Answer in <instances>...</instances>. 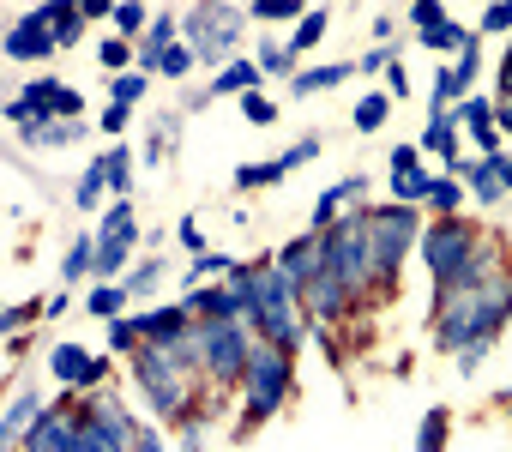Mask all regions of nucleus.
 I'll return each instance as SVG.
<instances>
[{
  "mask_svg": "<svg viewBox=\"0 0 512 452\" xmlns=\"http://www.w3.org/2000/svg\"><path fill=\"white\" fill-rule=\"evenodd\" d=\"M404 91H410V79H404V67L392 61V67H386V97H404Z\"/></svg>",
  "mask_w": 512,
  "mask_h": 452,
  "instance_id": "nucleus-54",
  "label": "nucleus"
},
{
  "mask_svg": "<svg viewBox=\"0 0 512 452\" xmlns=\"http://www.w3.org/2000/svg\"><path fill=\"white\" fill-rule=\"evenodd\" d=\"M133 380H139V392L151 398V410H163V416H175V410L187 404L181 362H175L163 344H139V356H133Z\"/></svg>",
  "mask_w": 512,
  "mask_h": 452,
  "instance_id": "nucleus-6",
  "label": "nucleus"
},
{
  "mask_svg": "<svg viewBox=\"0 0 512 452\" xmlns=\"http://www.w3.org/2000/svg\"><path fill=\"white\" fill-rule=\"evenodd\" d=\"M416 230H422V223H416V211L410 205H380L374 217H368V248H374V272L380 278H392L398 266H404V254H410V242H416Z\"/></svg>",
  "mask_w": 512,
  "mask_h": 452,
  "instance_id": "nucleus-5",
  "label": "nucleus"
},
{
  "mask_svg": "<svg viewBox=\"0 0 512 452\" xmlns=\"http://www.w3.org/2000/svg\"><path fill=\"white\" fill-rule=\"evenodd\" d=\"M296 284L278 272V260L272 266H260V272H253V326H260L266 332V344H278V350H296L302 344V308H296Z\"/></svg>",
  "mask_w": 512,
  "mask_h": 452,
  "instance_id": "nucleus-2",
  "label": "nucleus"
},
{
  "mask_svg": "<svg viewBox=\"0 0 512 452\" xmlns=\"http://www.w3.org/2000/svg\"><path fill=\"white\" fill-rule=\"evenodd\" d=\"M440 446H446V410H428L422 434H416V452H440Z\"/></svg>",
  "mask_w": 512,
  "mask_h": 452,
  "instance_id": "nucleus-33",
  "label": "nucleus"
},
{
  "mask_svg": "<svg viewBox=\"0 0 512 452\" xmlns=\"http://www.w3.org/2000/svg\"><path fill=\"white\" fill-rule=\"evenodd\" d=\"M253 85H260V67H253V61H229V67L217 73V85H211V97H247Z\"/></svg>",
  "mask_w": 512,
  "mask_h": 452,
  "instance_id": "nucleus-22",
  "label": "nucleus"
},
{
  "mask_svg": "<svg viewBox=\"0 0 512 452\" xmlns=\"http://www.w3.org/2000/svg\"><path fill=\"white\" fill-rule=\"evenodd\" d=\"M181 248H187V254H205V236H199L193 217H181Z\"/></svg>",
  "mask_w": 512,
  "mask_h": 452,
  "instance_id": "nucleus-51",
  "label": "nucleus"
},
{
  "mask_svg": "<svg viewBox=\"0 0 512 452\" xmlns=\"http://www.w3.org/2000/svg\"><path fill=\"white\" fill-rule=\"evenodd\" d=\"M49 49H61V43H55V25H49V13L37 7L31 19H19V25H13V37H7V55H13V61H43Z\"/></svg>",
  "mask_w": 512,
  "mask_h": 452,
  "instance_id": "nucleus-12",
  "label": "nucleus"
},
{
  "mask_svg": "<svg viewBox=\"0 0 512 452\" xmlns=\"http://www.w3.org/2000/svg\"><path fill=\"white\" fill-rule=\"evenodd\" d=\"M97 55H103V67H127V55H133V49H127V43H121V37H115V43H103V49H97Z\"/></svg>",
  "mask_w": 512,
  "mask_h": 452,
  "instance_id": "nucleus-52",
  "label": "nucleus"
},
{
  "mask_svg": "<svg viewBox=\"0 0 512 452\" xmlns=\"http://www.w3.org/2000/svg\"><path fill=\"white\" fill-rule=\"evenodd\" d=\"M458 127H470V139L482 145V157H500V127H494V103L488 97H464L458 103Z\"/></svg>",
  "mask_w": 512,
  "mask_h": 452,
  "instance_id": "nucleus-15",
  "label": "nucleus"
},
{
  "mask_svg": "<svg viewBox=\"0 0 512 452\" xmlns=\"http://www.w3.org/2000/svg\"><path fill=\"white\" fill-rule=\"evenodd\" d=\"M350 73H356L350 61H338V67H308V73H296V85H290V91H296V97H314V91H332V85H344Z\"/></svg>",
  "mask_w": 512,
  "mask_h": 452,
  "instance_id": "nucleus-23",
  "label": "nucleus"
},
{
  "mask_svg": "<svg viewBox=\"0 0 512 452\" xmlns=\"http://www.w3.org/2000/svg\"><path fill=\"white\" fill-rule=\"evenodd\" d=\"M290 55H296V49H284V43H266V49H260V73H290Z\"/></svg>",
  "mask_w": 512,
  "mask_h": 452,
  "instance_id": "nucleus-44",
  "label": "nucleus"
},
{
  "mask_svg": "<svg viewBox=\"0 0 512 452\" xmlns=\"http://www.w3.org/2000/svg\"><path fill=\"white\" fill-rule=\"evenodd\" d=\"M121 302H127V284H103V290H91V314L121 320Z\"/></svg>",
  "mask_w": 512,
  "mask_h": 452,
  "instance_id": "nucleus-35",
  "label": "nucleus"
},
{
  "mask_svg": "<svg viewBox=\"0 0 512 452\" xmlns=\"http://www.w3.org/2000/svg\"><path fill=\"white\" fill-rule=\"evenodd\" d=\"M79 452H133V446H121V440L91 416V422H85V434H79Z\"/></svg>",
  "mask_w": 512,
  "mask_h": 452,
  "instance_id": "nucleus-31",
  "label": "nucleus"
},
{
  "mask_svg": "<svg viewBox=\"0 0 512 452\" xmlns=\"http://www.w3.org/2000/svg\"><path fill=\"white\" fill-rule=\"evenodd\" d=\"M49 25H55V43L67 49V43H79V31H85V7H79V0H49Z\"/></svg>",
  "mask_w": 512,
  "mask_h": 452,
  "instance_id": "nucleus-20",
  "label": "nucleus"
},
{
  "mask_svg": "<svg viewBox=\"0 0 512 452\" xmlns=\"http://www.w3.org/2000/svg\"><path fill=\"white\" fill-rule=\"evenodd\" d=\"M512 314V278L506 272H494V278H482L476 290H452V296H440V320H434V344L440 350H470V344H488L494 332H500V320Z\"/></svg>",
  "mask_w": 512,
  "mask_h": 452,
  "instance_id": "nucleus-1",
  "label": "nucleus"
},
{
  "mask_svg": "<svg viewBox=\"0 0 512 452\" xmlns=\"http://www.w3.org/2000/svg\"><path fill=\"white\" fill-rule=\"evenodd\" d=\"M91 266H97V242H91V236H79V242L67 248V260H61V278H85Z\"/></svg>",
  "mask_w": 512,
  "mask_h": 452,
  "instance_id": "nucleus-29",
  "label": "nucleus"
},
{
  "mask_svg": "<svg viewBox=\"0 0 512 452\" xmlns=\"http://www.w3.org/2000/svg\"><path fill=\"white\" fill-rule=\"evenodd\" d=\"M193 61H199V55H193V43H175V49H169V55L157 61V73H169V79H181V73H187Z\"/></svg>",
  "mask_w": 512,
  "mask_h": 452,
  "instance_id": "nucleus-40",
  "label": "nucleus"
},
{
  "mask_svg": "<svg viewBox=\"0 0 512 452\" xmlns=\"http://www.w3.org/2000/svg\"><path fill=\"white\" fill-rule=\"evenodd\" d=\"M428 205H434V211H458V205H464V187H458V175H434V187H428Z\"/></svg>",
  "mask_w": 512,
  "mask_h": 452,
  "instance_id": "nucleus-30",
  "label": "nucleus"
},
{
  "mask_svg": "<svg viewBox=\"0 0 512 452\" xmlns=\"http://www.w3.org/2000/svg\"><path fill=\"white\" fill-rule=\"evenodd\" d=\"M37 416H43V410H37V392H19L13 410H7V422H0V440H7V446H25V434L37 428Z\"/></svg>",
  "mask_w": 512,
  "mask_h": 452,
  "instance_id": "nucleus-18",
  "label": "nucleus"
},
{
  "mask_svg": "<svg viewBox=\"0 0 512 452\" xmlns=\"http://www.w3.org/2000/svg\"><path fill=\"white\" fill-rule=\"evenodd\" d=\"M278 272H284L296 290H302L314 272H326V230H308L302 242H290V248L278 254Z\"/></svg>",
  "mask_w": 512,
  "mask_h": 452,
  "instance_id": "nucleus-11",
  "label": "nucleus"
},
{
  "mask_svg": "<svg viewBox=\"0 0 512 452\" xmlns=\"http://www.w3.org/2000/svg\"><path fill=\"white\" fill-rule=\"evenodd\" d=\"M428 187H434V175H422V169H410V175H392V199H398V205H416V199H428Z\"/></svg>",
  "mask_w": 512,
  "mask_h": 452,
  "instance_id": "nucleus-28",
  "label": "nucleus"
},
{
  "mask_svg": "<svg viewBox=\"0 0 512 452\" xmlns=\"http://www.w3.org/2000/svg\"><path fill=\"white\" fill-rule=\"evenodd\" d=\"M320 37H326V13L314 7V13H302V25H296V37H290V49H320Z\"/></svg>",
  "mask_w": 512,
  "mask_h": 452,
  "instance_id": "nucleus-32",
  "label": "nucleus"
},
{
  "mask_svg": "<svg viewBox=\"0 0 512 452\" xmlns=\"http://www.w3.org/2000/svg\"><path fill=\"white\" fill-rule=\"evenodd\" d=\"M482 254V242H476V230L470 223H458V217H440L434 230L422 236V260H428V272H434V284H446V278H458L470 260Z\"/></svg>",
  "mask_w": 512,
  "mask_h": 452,
  "instance_id": "nucleus-8",
  "label": "nucleus"
},
{
  "mask_svg": "<svg viewBox=\"0 0 512 452\" xmlns=\"http://www.w3.org/2000/svg\"><path fill=\"white\" fill-rule=\"evenodd\" d=\"M422 145L458 163V115H446V109H434V115H428V133H422Z\"/></svg>",
  "mask_w": 512,
  "mask_h": 452,
  "instance_id": "nucleus-21",
  "label": "nucleus"
},
{
  "mask_svg": "<svg viewBox=\"0 0 512 452\" xmlns=\"http://www.w3.org/2000/svg\"><path fill=\"white\" fill-rule=\"evenodd\" d=\"M452 73H458V79H464V91H470V79H476V37L458 49V67H452Z\"/></svg>",
  "mask_w": 512,
  "mask_h": 452,
  "instance_id": "nucleus-47",
  "label": "nucleus"
},
{
  "mask_svg": "<svg viewBox=\"0 0 512 452\" xmlns=\"http://www.w3.org/2000/svg\"><path fill=\"white\" fill-rule=\"evenodd\" d=\"M464 97V79L446 67V73H434V109H446V103H458Z\"/></svg>",
  "mask_w": 512,
  "mask_h": 452,
  "instance_id": "nucleus-41",
  "label": "nucleus"
},
{
  "mask_svg": "<svg viewBox=\"0 0 512 452\" xmlns=\"http://www.w3.org/2000/svg\"><path fill=\"white\" fill-rule=\"evenodd\" d=\"M416 157H422L416 145H398V151H392V175H410V169H416Z\"/></svg>",
  "mask_w": 512,
  "mask_h": 452,
  "instance_id": "nucleus-53",
  "label": "nucleus"
},
{
  "mask_svg": "<svg viewBox=\"0 0 512 452\" xmlns=\"http://www.w3.org/2000/svg\"><path fill=\"white\" fill-rule=\"evenodd\" d=\"M133 452H163V440H157V434H151V428H145V434H139V446H133Z\"/></svg>",
  "mask_w": 512,
  "mask_h": 452,
  "instance_id": "nucleus-57",
  "label": "nucleus"
},
{
  "mask_svg": "<svg viewBox=\"0 0 512 452\" xmlns=\"http://www.w3.org/2000/svg\"><path fill=\"white\" fill-rule=\"evenodd\" d=\"M494 127H500V133H512V97H506V103L494 109Z\"/></svg>",
  "mask_w": 512,
  "mask_h": 452,
  "instance_id": "nucleus-56",
  "label": "nucleus"
},
{
  "mask_svg": "<svg viewBox=\"0 0 512 452\" xmlns=\"http://www.w3.org/2000/svg\"><path fill=\"white\" fill-rule=\"evenodd\" d=\"M326 266L350 284V290H368L380 272H374V248H368V217H350L338 230H326Z\"/></svg>",
  "mask_w": 512,
  "mask_h": 452,
  "instance_id": "nucleus-7",
  "label": "nucleus"
},
{
  "mask_svg": "<svg viewBox=\"0 0 512 452\" xmlns=\"http://www.w3.org/2000/svg\"><path fill=\"white\" fill-rule=\"evenodd\" d=\"M193 308L181 302V308H157V314H139V332H145V344H169V338H187L193 326Z\"/></svg>",
  "mask_w": 512,
  "mask_h": 452,
  "instance_id": "nucleus-16",
  "label": "nucleus"
},
{
  "mask_svg": "<svg viewBox=\"0 0 512 452\" xmlns=\"http://www.w3.org/2000/svg\"><path fill=\"white\" fill-rule=\"evenodd\" d=\"M85 7V19H103V13H115V0H79Z\"/></svg>",
  "mask_w": 512,
  "mask_h": 452,
  "instance_id": "nucleus-55",
  "label": "nucleus"
},
{
  "mask_svg": "<svg viewBox=\"0 0 512 452\" xmlns=\"http://www.w3.org/2000/svg\"><path fill=\"white\" fill-rule=\"evenodd\" d=\"M488 344H494V338H488ZM488 344H470V350H458V374H464V380H470V374L482 368V356H488Z\"/></svg>",
  "mask_w": 512,
  "mask_h": 452,
  "instance_id": "nucleus-48",
  "label": "nucleus"
},
{
  "mask_svg": "<svg viewBox=\"0 0 512 452\" xmlns=\"http://www.w3.org/2000/svg\"><path fill=\"white\" fill-rule=\"evenodd\" d=\"M422 43H428V49H464V43H470V37H464V31H458V25H452V19H440V25H434V31H422Z\"/></svg>",
  "mask_w": 512,
  "mask_h": 452,
  "instance_id": "nucleus-37",
  "label": "nucleus"
},
{
  "mask_svg": "<svg viewBox=\"0 0 512 452\" xmlns=\"http://www.w3.org/2000/svg\"><path fill=\"white\" fill-rule=\"evenodd\" d=\"M157 278H163V266H157V260H145V266L127 278V296H145V290H157Z\"/></svg>",
  "mask_w": 512,
  "mask_h": 452,
  "instance_id": "nucleus-45",
  "label": "nucleus"
},
{
  "mask_svg": "<svg viewBox=\"0 0 512 452\" xmlns=\"http://www.w3.org/2000/svg\"><path fill=\"white\" fill-rule=\"evenodd\" d=\"M368 193V181L362 175H350V181H338V187H326L320 199H314V230H332V217L344 211V205H356Z\"/></svg>",
  "mask_w": 512,
  "mask_h": 452,
  "instance_id": "nucleus-17",
  "label": "nucleus"
},
{
  "mask_svg": "<svg viewBox=\"0 0 512 452\" xmlns=\"http://www.w3.org/2000/svg\"><path fill=\"white\" fill-rule=\"evenodd\" d=\"M350 296H356V290H350L332 266H326V272H314V278L302 284V302H308V314H320V320H338V314L350 308Z\"/></svg>",
  "mask_w": 512,
  "mask_h": 452,
  "instance_id": "nucleus-13",
  "label": "nucleus"
},
{
  "mask_svg": "<svg viewBox=\"0 0 512 452\" xmlns=\"http://www.w3.org/2000/svg\"><path fill=\"white\" fill-rule=\"evenodd\" d=\"M500 181H506V187H512V157H500Z\"/></svg>",
  "mask_w": 512,
  "mask_h": 452,
  "instance_id": "nucleus-58",
  "label": "nucleus"
},
{
  "mask_svg": "<svg viewBox=\"0 0 512 452\" xmlns=\"http://www.w3.org/2000/svg\"><path fill=\"white\" fill-rule=\"evenodd\" d=\"M386 115H392V97H386V91H374V97H362V103H356V127H362V133H380V127H386Z\"/></svg>",
  "mask_w": 512,
  "mask_h": 452,
  "instance_id": "nucleus-26",
  "label": "nucleus"
},
{
  "mask_svg": "<svg viewBox=\"0 0 512 452\" xmlns=\"http://www.w3.org/2000/svg\"><path fill=\"white\" fill-rule=\"evenodd\" d=\"M253 19H302V0H253Z\"/></svg>",
  "mask_w": 512,
  "mask_h": 452,
  "instance_id": "nucleus-42",
  "label": "nucleus"
},
{
  "mask_svg": "<svg viewBox=\"0 0 512 452\" xmlns=\"http://www.w3.org/2000/svg\"><path fill=\"white\" fill-rule=\"evenodd\" d=\"M241 386H247V422L278 416V404L290 398V350L260 344V350H253V362H247V374H241Z\"/></svg>",
  "mask_w": 512,
  "mask_h": 452,
  "instance_id": "nucleus-3",
  "label": "nucleus"
},
{
  "mask_svg": "<svg viewBox=\"0 0 512 452\" xmlns=\"http://www.w3.org/2000/svg\"><path fill=\"white\" fill-rule=\"evenodd\" d=\"M235 31H241V13H235V7H223V0H205V7L187 19L193 55H205V61H217V55L235 43Z\"/></svg>",
  "mask_w": 512,
  "mask_h": 452,
  "instance_id": "nucleus-9",
  "label": "nucleus"
},
{
  "mask_svg": "<svg viewBox=\"0 0 512 452\" xmlns=\"http://www.w3.org/2000/svg\"><path fill=\"white\" fill-rule=\"evenodd\" d=\"M115 25H121V31H139V25H145V7H139V0H127V7H115Z\"/></svg>",
  "mask_w": 512,
  "mask_h": 452,
  "instance_id": "nucleus-50",
  "label": "nucleus"
},
{
  "mask_svg": "<svg viewBox=\"0 0 512 452\" xmlns=\"http://www.w3.org/2000/svg\"><path fill=\"white\" fill-rule=\"evenodd\" d=\"M464 169V181H470V193L482 199V205H494L500 193H506V181H500V157H482V163H458Z\"/></svg>",
  "mask_w": 512,
  "mask_h": 452,
  "instance_id": "nucleus-19",
  "label": "nucleus"
},
{
  "mask_svg": "<svg viewBox=\"0 0 512 452\" xmlns=\"http://www.w3.org/2000/svg\"><path fill=\"white\" fill-rule=\"evenodd\" d=\"M193 332H199V362H205L211 380H241L247 374L253 344H247V326L241 320H205Z\"/></svg>",
  "mask_w": 512,
  "mask_h": 452,
  "instance_id": "nucleus-4",
  "label": "nucleus"
},
{
  "mask_svg": "<svg viewBox=\"0 0 512 452\" xmlns=\"http://www.w3.org/2000/svg\"><path fill=\"white\" fill-rule=\"evenodd\" d=\"M139 97H145V73H121V79H115V103H121V109H133Z\"/></svg>",
  "mask_w": 512,
  "mask_h": 452,
  "instance_id": "nucleus-43",
  "label": "nucleus"
},
{
  "mask_svg": "<svg viewBox=\"0 0 512 452\" xmlns=\"http://www.w3.org/2000/svg\"><path fill=\"white\" fill-rule=\"evenodd\" d=\"M446 13H440V0H416V31H434Z\"/></svg>",
  "mask_w": 512,
  "mask_h": 452,
  "instance_id": "nucleus-49",
  "label": "nucleus"
},
{
  "mask_svg": "<svg viewBox=\"0 0 512 452\" xmlns=\"http://www.w3.org/2000/svg\"><path fill=\"white\" fill-rule=\"evenodd\" d=\"M482 31H512V0H494L482 13Z\"/></svg>",
  "mask_w": 512,
  "mask_h": 452,
  "instance_id": "nucleus-46",
  "label": "nucleus"
},
{
  "mask_svg": "<svg viewBox=\"0 0 512 452\" xmlns=\"http://www.w3.org/2000/svg\"><path fill=\"white\" fill-rule=\"evenodd\" d=\"M284 175H290V157H278V163H241L235 187H278Z\"/></svg>",
  "mask_w": 512,
  "mask_h": 452,
  "instance_id": "nucleus-24",
  "label": "nucleus"
},
{
  "mask_svg": "<svg viewBox=\"0 0 512 452\" xmlns=\"http://www.w3.org/2000/svg\"><path fill=\"white\" fill-rule=\"evenodd\" d=\"M109 344H115V350H139V344H145L139 314H133V320H109Z\"/></svg>",
  "mask_w": 512,
  "mask_h": 452,
  "instance_id": "nucleus-39",
  "label": "nucleus"
},
{
  "mask_svg": "<svg viewBox=\"0 0 512 452\" xmlns=\"http://www.w3.org/2000/svg\"><path fill=\"white\" fill-rule=\"evenodd\" d=\"M85 422H91V416H79V410H43L37 428L25 434V452H79Z\"/></svg>",
  "mask_w": 512,
  "mask_h": 452,
  "instance_id": "nucleus-10",
  "label": "nucleus"
},
{
  "mask_svg": "<svg viewBox=\"0 0 512 452\" xmlns=\"http://www.w3.org/2000/svg\"><path fill=\"white\" fill-rule=\"evenodd\" d=\"M241 115H247L253 127H266V121H278V103L260 97V91H247V97H241Z\"/></svg>",
  "mask_w": 512,
  "mask_h": 452,
  "instance_id": "nucleus-36",
  "label": "nucleus"
},
{
  "mask_svg": "<svg viewBox=\"0 0 512 452\" xmlns=\"http://www.w3.org/2000/svg\"><path fill=\"white\" fill-rule=\"evenodd\" d=\"M103 187H109V169H103V157H97V163H91V169L79 175V187H73V199H79V205L91 211V205L103 199Z\"/></svg>",
  "mask_w": 512,
  "mask_h": 452,
  "instance_id": "nucleus-27",
  "label": "nucleus"
},
{
  "mask_svg": "<svg viewBox=\"0 0 512 452\" xmlns=\"http://www.w3.org/2000/svg\"><path fill=\"white\" fill-rule=\"evenodd\" d=\"M127 248H133V242H97V278L121 272V266H127Z\"/></svg>",
  "mask_w": 512,
  "mask_h": 452,
  "instance_id": "nucleus-38",
  "label": "nucleus"
},
{
  "mask_svg": "<svg viewBox=\"0 0 512 452\" xmlns=\"http://www.w3.org/2000/svg\"><path fill=\"white\" fill-rule=\"evenodd\" d=\"M133 236H139V230H133V205L115 199L109 217H103V230H97V242H133Z\"/></svg>",
  "mask_w": 512,
  "mask_h": 452,
  "instance_id": "nucleus-25",
  "label": "nucleus"
},
{
  "mask_svg": "<svg viewBox=\"0 0 512 452\" xmlns=\"http://www.w3.org/2000/svg\"><path fill=\"white\" fill-rule=\"evenodd\" d=\"M103 169H109V187H115V193H127V187H133V157H127L121 145L103 157Z\"/></svg>",
  "mask_w": 512,
  "mask_h": 452,
  "instance_id": "nucleus-34",
  "label": "nucleus"
},
{
  "mask_svg": "<svg viewBox=\"0 0 512 452\" xmlns=\"http://www.w3.org/2000/svg\"><path fill=\"white\" fill-rule=\"evenodd\" d=\"M49 374L67 380V386H97V380L109 374V362H103V356H85L79 344H55V350H49Z\"/></svg>",
  "mask_w": 512,
  "mask_h": 452,
  "instance_id": "nucleus-14",
  "label": "nucleus"
}]
</instances>
